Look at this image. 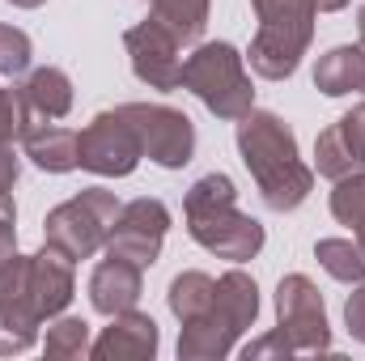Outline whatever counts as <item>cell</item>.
<instances>
[{"label": "cell", "instance_id": "cell-1", "mask_svg": "<svg viewBox=\"0 0 365 361\" xmlns=\"http://www.w3.org/2000/svg\"><path fill=\"white\" fill-rule=\"evenodd\" d=\"M238 153L251 179L259 183V195L272 213H289L310 195L314 175L297 158V136L272 111H247L238 119Z\"/></svg>", "mask_w": 365, "mask_h": 361}, {"label": "cell", "instance_id": "cell-2", "mask_svg": "<svg viewBox=\"0 0 365 361\" xmlns=\"http://www.w3.org/2000/svg\"><path fill=\"white\" fill-rule=\"evenodd\" d=\"M234 195L238 191H234L230 175H204V179L187 191V230H191V238L204 251L242 264V260L259 255L264 225L255 217L238 213Z\"/></svg>", "mask_w": 365, "mask_h": 361}, {"label": "cell", "instance_id": "cell-3", "mask_svg": "<svg viewBox=\"0 0 365 361\" xmlns=\"http://www.w3.org/2000/svg\"><path fill=\"white\" fill-rule=\"evenodd\" d=\"M259 13V30L251 39V68L268 81L293 77L297 60L314 39V0H251Z\"/></svg>", "mask_w": 365, "mask_h": 361}, {"label": "cell", "instance_id": "cell-4", "mask_svg": "<svg viewBox=\"0 0 365 361\" xmlns=\"http://www.w3.org/2000/svg\"><path fill=\"white\" fill-rule=\"evenodd\" d=\"M182 86L195 93L217 119H242L251 111V77L242 68V56L230 43H204L182 60Z\"/></svg>", "mask_w": 365, "mask_h": 361}, {"label": "cell", "instance_id": "cell-5", "mask_svg": "<svg viewBox=\"0 0 365 361\" xmlns=\"http://www.w3.org/2000/svg\"><path fill=\"white\" fill-rule=\"evenodd\" d=\"M119 208H123V204L115 200V191H106V187H86L77 200H68V204H60V208L47 213L43 238H47V247H56V251L68 255V260H90L98 247H106Z\"/></svg>", "mask_w": 365, "mask_h": 361}, {"label": "cell", "instance_id": "cell-6", "mask_svg": "<svg viewBox=\"0 0 365 361\" xmlns=\"http://www.w3.org/2000/svg\"><path fill=\"white\" fill-rule=\"evenodd\" d=\"M145 158L136 128L123 119V111H102L86 123V132L77 136V166H86L93 175L106 179H123L136 171V162Z\"/></svg>", "mask_w": 365, "mask_h": 361}, {"label": "cell", "instance_id": "cell-7", "mask_svg": "<svg viewBox=\"0 0 365 361\" xmlns=\"http://www.w3.org/2000/svg\"><path fill=\"white\" fill-rule=\"evenodd\" d=\"M276 319H280V336L293 345V353H327L331 349L323 293L306 276H284L280 280V289H276Z\"/></svg>", "mask_w": 365, "mask_h": 361}, {"label": "cell", "instance_id": "cell-8", "mask_svg": "<svg viewBox=\"0 0 365 361\" xmlns=\"http://www.w3.org/2000/svg\"><path fill=\"white\" fill-rule=\"evenodd\" d=\"M119 111H123V119L136 128L145 158H153V162L166 166V171H179V166L191 162L195 128H191V119H187L182 111H175V106H149V102H128V106H119Z\"/></svg>", "mask_w": 365, "mask_h": 361}, {"label": "cell", "instance_id": "cell-9", "mask_svg": "<svg viewBox=\"0 0 365 361\" xmlns=\"http://www.w3.org/2000/svg\"><path fill=\"white\" fill-rule=\"evenodd\" d=\"M38 306L30 293V255H9L0 264V357L26 353L38 340Z\"/></svg>", "mask_w": 365, "mask_h": 361}, {"label": "cell", "instance_id": "cell-10", "mask_svg": "<svg viewBox=\"0 0 365 361\" xmlns=\"http://www.w3.org/2000/svg\"><path fill=\"white\" fill-rule=\"evenodd\" d=\"M123 47L132 56V73L149 90H179L182 86V43L166 21L145 17L140 26H132L123 34Z\"/></svg>", "mask_w": 365, "mask_h": 361}, {"label": "cell", "instance_id": "cell-11", "mask_svg": "<svg viewBox=\"0 0 365 361\" xmlns=\"http://www.w3.org/2000/svg\"><path fill=\"white\" fill-rule=\"evenodd\" d=\"M170 213L162 200H132L119 208L110 238H106V255H119L136 268H149L162 255V238H166Z\"/></svg>", "mask_w": 365, "mask_h": 361}, {"label": "cell", "instance_id": "cell-12", "mask_svg": "<svg viewBox=\"0 0 365 361\" xmlns=\"http://www.w3.org/2000/svg\"><path fill=\"white\" fill-rule=\"evenodd\" d=\"M314 162H319V175L331 179V183L365 171V102L319 136Z\"/></svg>", "mask_w": 365, "mask_h": 361}, {"label": "cell", "instance_id": "cell-13", "mask_svg": "<svg viewBox=\"0 0 365 361\" xmlns=\"http://www.w3.org/2000/svg\"><path fill=\"white\" fill-rule=\"evenodd\" d=\"M17 136L26 145V158L51 175H68L77 171V132L60 128L56 119H43V115H26L17 111Z\"/></svg>", "mask_w": 365, "mask_h": 361}, {"label": "cell", "instance_id": "cell-14", "mask_svg": "<svg viewBox=\"0 0 365 361\" xmlns=\"http://www.w3.org/2000/svg\"><path fill=\"white\" fill-rule=\"evenodd\" d=\"M153 353H158V323L136 310L110 315V327L90 345V357L98 361H145Z\"/></svg>", "mask_w": 365, "mask_h": 361}, {"label": "cell", "instance_id": "cell-15", "mask_svg": "<svg viewBox=\"0 0 365 361\" xmlns=\"http://www.w3.org/2000/svg\"><path fill=\"white\" fill-rule=\"evenodd\" d=\"M30 293L43 319L60 315L73 302V260L60 255L56 247H43L38 255H30Z\"/></svg>", "mask_w": 365, "mask_h": 361}, {"label": "cell", "instance_id": "cell-16", "mask_svg": "<svg viewBox=\"0 0 365 361\" xmlns=\"http://www.w3.org/2000/svg\"><path fill=\"white\" fill-rule=\"evenodd\" d=\"M140 272L136 264L119 260V255H106L90 276V302L98 315H123L136 306L140 298Z\"/></svg>", "mask_w": 365, "mask_h": 361}, {"label": "cell", "instance_id": "cell-17", "mask_svg": "<svg viewBox=\"0 0 365 361\" xmlns=\"http://www.w3.org/2000/svg\"><path fill=\"white\" fill-rule=\"evenodd\" d=\"M255 315H259V289H255V280L247 276V272H225L221 280H217V298H212V319L225 327V332H234V336H242L251 323H255Z\"/></svg>", "mask_w": 365, "mask_h": 361}, {"label": "cell", "instance_id": "cell-18", "mask_svg": "<svg viewBox=\"0 0 365 361\" xmlns=\"http://www.w3.org/2000/svg\"><path fill=\"white\" fill-rule=\"evenodd\" d=\"M13 93H17V111H26V115L64 119L73 111V81L60 68H34Z\"/></svg>", "mask_w": 365, "mask_h": 361}, {"label": "cell", "instance_id": "cell-19", "mask_svg": "<svg viewBox=\"0 0 365 361\" xmlns=\"http://www.w3.org/2000/svg\"><path fill=\"white\" fill-rule=\"evenodd\" d=\"M314 86L327 93V98L365 93V47H331L314 64Z\"/></svg>", "mask_w": 365, "mask_h": 361}, {"label": "cell", "instance_id": "cell-20", "mask_svg": "<svg viewBox=\"0 0 365 361\" xmlns=\"http://www.w3.org/2000/svg\"><path fill=\"white\" fill-rule=\"evenodd\" d=\"M234 332H225L212 315L195 319V323H182V336H179V357L182 361H217L234 349Z\"/></svg>", "mask_w": 365, "mask_h": 361}, {"label": "cell", "instance_id": "cell-21", "mask_svg": "<svg viewBox=\"0 0 365 361\" xmlns=\"http://www.w3.org/2000/svg\"><path fill=\"white\" fill-rule=\"evenodd\" d=\"M212 298H217V280L204 272H182L170 280V310L179 323H195L212 315Z\"/></svg>", "mask_w": 365, "mask_h": 361}, {"label": "cell", "instance_id": "cell-22", "mask_svg": "<svg viewBox=\"0 0 365 361\" xmlns=\"http://www.w3.org/2000/svg\"><path fill=\"white\" fill-rule=\"evenodd\" d=\"M314 260L331 272L336 280H344V285H361L365 280L361 243H349V238H323V243L314 247Z\"/></svg>", "mask_w": 365, "mask_h": 361}, {"label": "cell", "instance_id": "cell-23", "mask_svg": "<svg viewBox=\"0 0 365 361\" xmlns=\"http://www.w3.org/2000/svg\"><path fill=\"white\" fill-rule=\"evenodd\" d=\"M149 4L153 17L179 34V43H195L208 26V0H149Z\"/></svg>", "mask_w": 365, "mask_h": 361}, {"label": "cell", "instance_id": "cell-24", "mask_svg": "<svg viewBox=\"0 0 365 361\" xmlns=\"http://www.w3.org/2000/svg\"><path fill=\"white\" fill-rule=\"evenodd\" d=\"M90 353V323L86 319H60L47 327V357H81Z\"/></svg>", "mask_w": 365, "mask_h": 361}, {"label": "cell", "instance_id": "cell-25", "mask_svg": "<svg viewBox=\"0 0 365 361\" xmlns=\"http://www.w3.org/2000/svg\"><path fill=\"white\" fill-rule=\"evenodd\" d=\"M30 68V39L13 26H0V77H21Z\"/></svg>", "mask_w": 365, "mask_h": 361}, {"label": "cell", "instance_id": "cell-26", "mask_svg": "<svg viewBox=\"0 0 365 361\" xmlns=\"http://www.w3.org/2000/svg\"><path fill=\"white\" fill-rule=\"evenodd\" d=\"M17 247V208H13V195L0 191V264L13 255Z\"/></svg>", "mask_w": 365, "mask_h": 361}, {"label": "cell", "instance_id": "cell-27", "mask_svg": "<svg viewBox=\"0 0 365 361\" xmlns=\"http://www.w3.org/2000/svg\"><path fill=\"white\" fill-rule=\"evenodd\" d=\"M344 323H349L353 340H361V345H365V280H361V289L344 302Z\"/></svg>", "mask_w": 365, "mask_h": 361}, {"label": "cell", "instance_id": "cell-28", "mask_svg": "<svg viewBox=\"0 0 365 361\" xmlns=\"http://www.w3.org/2000/svg\"><path fill=\"white\" fill-rule=\"evenodd\" d=\"M289 353H293V345H289L280 332H276V336H264V340H255V345H247V349H242V357H247V361H251V357H289Z\"/></svg>", "mask_w": 365, "mask_h": 361}, {"label": "cell", "instance_id": "cell-29", "mask_svg": "<svg viewBox=\"0 0 365 361\" xmlns=\"http://www.w3.org/2000/svg\"><path fill=\"white\" fill-rule=\"evenodd\" d=\"M17 136V93L0 90V145H9Z\"/></svg>", "mask_w": 365, "mask_h": 361}, {"label": "cell", "instance_id": "cell-30", "mask_svg": "<svg viewBox=\"0 0 365 361\" xmlns=\"http://www.w3.org/2000/svg\"><path fill=\"white\" fill-rule=\"evenodd\" d=\"M13 183H17V158L9 145H0V191H13Z\"/></svg>", "mask_w": 365, "mask_h": 361}, {"label": "cell", "instance_id": "cell-31", "mask_svg": "<svg viewBox=\"0 0 365 361\" xmlns=\"http://www.w3.org/2000/svg\"><path fill=\"white\" fill-rule=\"evenodd\" d=\"M344 4H349V0H314L319 13H336V9H344Z\"/></svg>", "mask_w": 365, "mask_h": 361}, {"label": "cell", "instance_id": "cell-32", "mask_svg": "<svg viewBox=\"0 0 365 361\" xmlns=\"http://www.w3.org/2000/svg\"><path fill=\"white\" fill-rule=\"evenodd\" d=\"M13 4H17V9H38L43 0H13Z\"/></svg>", "mask_w": 365, "mask_h": 361}, {"label": "cell", "instance_id": "cell-33", "mask_svg": "<svg viewBox=\"0 0 365 361\" xmlns=\"http://www.w3.org/2000/svg\"><path fill=\"white\" fill-rule=\"evenodd\" d=\"M357 26H361V47H365V4H361V13H357Z\"/></svg>", "mask_w": 365, "mask_h": 361}, {"label": "cell", "instance_id": "cell-34", "mask_svg": "<svg viewBox=\"0 0 365 361\" xmlns=\"http://www.w3.org/2000/svg\"><path fill=\"white\" fill-rule=\"evenodd\" d=\"M357 243H361V251H365V230H357Z\"/></svg>", "mask_w": 365, "mask_h": 361}]
</instances>
